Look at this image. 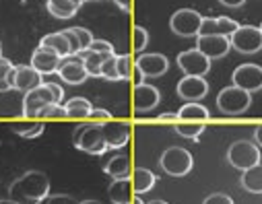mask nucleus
<instances>
[{
	"instance_id": "nucleus-40",
	"label": "nucleus",
	"mask_w": 262,
	"mask_h": 204,
	"mask_svg": "<svg viewBox=\"0 0 262 204\" xmlns=\"http://www.w3.org/2000/svg\"><path fill=\"white\" fill-rule=\"evenodd\" d=\"M203 204H235V202H233V198H231V196L217 192V194H211L209 198H205V202H203Z\"/></svg>"
},
{
	"instance_id": "nucleus-26",
	"label": "nucleus",
	"mask_w": 262,
	"mask_h": 204,
	"mask_svg": "<svg viewBox=\"0 0 262 204\" xmlns=\"http://www.w3.org/2000/svg\"><path fill=\"white\" fill-rule=\"evenodd\" d=\"M64 109H67V118H71V120H87L93 105L85 97H73L64 103Z\"/></svg>"
},
{
	"instance_id": "nucleus-1",
	"label": "nucleus",
	"mask_w": 262,
	"mask_h": 204,
	"mask_svg": "<svg viewBox=\"0 0 262 204\" xmlns=\"http://www.w3.org/2000/svg\"><path fill=\"white\" fill-rule=\"evenodd\" d=\"M50 177L43 171H25L9 186V198L15 204H39L50 194Z\"/></svg>"
},
{
	"instance_id": "nucleus-37",
	"label": "nucleus",
	"mask_w": 262,
	"mask_h": 204,
	"mask_svg": "<svg viewBox=\"0 0 262 204\" xmlns=\"http://www.w3.org/2000/svg\"><path fill=\"white\" fill-rule=\"evenodd\" d=\"M39 204H81V202L69 194H48Z\"/></svg>"
},
{
	"instance_id": "nucleus-34",
	"label": "nucleus",
	"mask_w": 262,
	"mask_h": 204,
	"mask_svg": "<svg viewBox=\"0 0 262 204\" xmlns=\"http://www.w3.org/2000/svg\"><path fill=\"white\" fill-rule=\"evenodd\" d=\"M101 79H107V81H120L118 77V68H116V54L107 56L103 66H101Z\"/></svg>"
},
{
	"instance_id": "nucleus-48",
	"label": "nucleus",
	"mask_w": 262,
	"mask_h": 204,
	"mask_svg": "<svg viewBox=\"0 0 262 204\" xmlns=\"http://www.w3.org/2000/svg\"><path fill=\"white\" fill-rule=\"evenodd\" d=\"M0 204H15L11 198H7V200H0Z\"/></svg>"
},
{
	"instance_id": "nucleus-51",
	"label": "nucleus",
	"mask_w": 262,
	"mask_h": 204,
	"mask_svg": "<svg viewBox=\"0 0 262 204\" xmlns=\"http://www.w3.org/2000/svg\"><path fill=\"white\" fill-rule=\"evenodd\" d=\"M260 31H262V23H260Z\"/></svg>"
},
{
	"instance_id": "nucleus-21",
	"label": "nucleus",
	"mask_w": 262,
	"mask_h": 204,
	"mask_svg": "<svg viewBox=\"0 0 262 204\" xmlns=\"http://www.w3.org/2000/svg\"><path fill=\"white\" fill-rule=\"evenodd\" d=\"M178 120L180 122H203V124H207L211 120V114L199 101H188L178 109Z\"/></svg>"
},
{
	"instance_id": "nucleus-13",
	"label": "nucleus",
	"mask_w": 262,
	"mask_h": 204,
	"mask_svg": "<svg viewBox=\"0 0 262 204\" xmlns=\"http://www.w3.org/2000/svg\"><path fill=\"white\" fill-rule=\"evenodd\" d=\"M103 139L107 143V149H122L130 141V126L120 120H107L101 124Z\"/></svg>"
},
{
	"instance_id": "nucleus-47",
	"label": "nucleus",
	"mask_w": 262,
	"mask_h": 204,
	"mask_svg": "<svg viewBox=\"0 0 262 204\" xmlns=\"http://www.w3.org/2000/svg\"><path fill=\"white\" fill-rule=\"evenodd\" d=\"M149 204H167V202H165V200H151Z\"/></svg>"
},
{
	"instance_id": "nucleus-42",
	"label": "nucleus",
	"mask_w": 262,
	"mask_h": 204,
	"mask_svg": "<svg viewBox=\"0 0 262 204\" xmlns=\"http://www.w3.org/2000/svg\"><path fill=\"white\" fill-rule=\"evenodd\" d=\"M219 3L223 7H229V9H239V7H244L246 0H219Z\"/></svg>"
},
{
	"instance_id": "nucleus-35",
	"label": "nucleus",
	"mask_w": 262,
	"mask_h": 204,
	"mask_svg": "<svg viewBox=\"0 0 262 204\" xmlns=\"http://www.w3.org/2000/svg\"><path fill=\"white\" fill-rule=\"evenodd\" d=\"M71 31L77 35L79 46H81V52H83V50H89L91 41L95 39V37H93V33H91L89 29H85V27H71Z\"/></svg>"
},
{
	"instance_id": "nucleus-3",
	"label": "nucleus",
	"mask_w": 262,
	"mask_h": 204,
	"mask_svg": "<svg viewBox=\"0 0 262 204\" xmlns=\"http://www.w3.org/2000/svg\"><path fill=\"white\" fill-rule=\"evenodd\" d=\"M159 165L161 169L167 173V175H173V177H184L192 171V165H194V159L192 155L182 149V147H169L161 153L159 157Z\"/></svg>"
},
{
	"instance_id": "nucleus-53",
	"label": "nucleus",
	"mask_w": 262,
	"mask_h": 204,
	"mask_svg": "<svg viewBox=\"0 0 262 204\" xmlns=\"http://www.w3.org/2000/svg\"><path fill=\"white\" fill-rule=\"evenodd\" d=\"M0 52H3V50H0Z\"/></svg>"
},
{
	"instance_id": "nucleus-6",
	"label": "nucleus",
	"mask_w": 262,
	"mask_h": 204,
	"mask_svg": "<svg viewBox=\"0 0 262 204\" xmlns=\"http://www.w3.org/2000/svg\"><path fill=\"white\" fill-rule=\"evenodd\" d=\"M201 23H203V15L192 9H180L169 19L171 31L180 37H199Z\"/></svg>"
},
{
	"instance_id": "nucleus-11",
	"label": "nucleus",
	"mask_w": 262,
	"mask_h": 204,
	"mask_svg": "<svg viewBox=\"0 0 262 204\" xmlns=\"http://www.w3.org/2000/svg\"><path fill=\"white\" fill-rule=\"evenodd\" d=\"M56 73H58V77L64 83H69V85H83L89 79L85 62L79 56H67V58H62Z\"/></svg>"
},
{
	"instance_id": "nucleus-14",
	"label": "nucleus",
	"mask_w": 262,
	"mask_h": 204,
	"mask_svg": "<svg viewBox=\"0 0 262 204\" xmlns=\"http://www.w3.org/2000/svg\"><path fill=\"white\" fill-rule=\"evenodd\" d=\"M135 66L145 75V79H157L163 77L169 68V60L163 54H141L135 62Z\"/></svg>"
},
{
	"instance_id": "nucleus-10",
	"label": "nucleus",
	"mask_w": 262,
	"mask_h": 204,
	"mask_svg": "<svg viewBox=\"0 0 262 204\" xmlns=\"http://www.w3.org/2000/svg\"><path fill=\"white\" fill-rule=\"evenodd\" d=\"M50 103H56V101H54L52 91H50L48 85L43 83V85H39V87H35V89H31V91L25 93V97H23V116H25L27 120H33V118H37L39 111H41L46 105H50Z\"/></svg>"
},
{
	"instance_id": "nucleus-24",
	"label": "nucleus",
	"mask_w": 262,
	"mask_h": 204,
	"mask_svg": "<svg viewBox=\"0 0 262 204\" xmlns=\"http://www.w3.org/2000/svg\"><path fill=\"white\" fill-rule=\"evenodd\" d=\"M79 7L81 5H77L75 0H48L46 3V9L56 19H73L77 15Z\"/></svg>"
},
{
	"instance_id": "nucleus-2",
	"label": "nucleus",
	"mask_w": 262,
	"mask_h": 204,
	"mask_svg": "<svg viewBox=\"0 0 262 204\" xmlns=\"http://www.w3.org/2000/svg\"><path fill=\"white\" fill-rule=\"evenodd\" d=\"M73 145L87 155H103L107 151V143L103 139L101 124L83 122L73 130Z\"/></svg>"
},
{
	"instance_id": "nucleus-31",
	"label": "nucleus",
	"mask_w": 262,
	"mask_h": 204,
	"mask_svg": "<svg viewBox=\"0 0 262 204\" xmlns=\"http://www.w3.org/2000/svg\"><path fill=\"white\" fill-rule=\"evenodd\" d=\"M13 62L0 56V93L13 89Z\"/></svg>"
},
{
	"instance_id": "nucleus-25",
	"label": "nucleus",
	"mask_w": 262,
	"mask_h": 204,
	"mask_svg": "<svg viewBox=\"0 0 262 204\" xmlns=\"http://www.w3.org/2000/svg\"><path fill=\"white\" fill-rule=\"evenodd\" d=\"M130 182H133V190H135L137 194H145V192H149V190L155 188L157 175H155L151 169L137 167L135 173H133V179H130Z\"/></svg>"
},
{
	"instance_id": "nucleus-44",
	"label": "nucleus",
	"mask_w": 262,
	"mask_h": 204,
	"mask_svg": "<svg viewBox=\"0 0 262 204\" xmlns=\"http://www.w3.org/2000/svg\"><path fill=\"white\" fill-rule=\"evenodd\" d=\"M254 139H256V145L262 149V124L256 126V130H254Z\"/></svg>"
},
{
	"instance_id": "nucleus-39",
	"label": "nucleus",
	"mask_w": 262,
	"mask_h": 204,
	"mask_svg": "<svg viewBox=\"0 0 262 204\" xmlns=\"http://www.w3.org/2000/svg\"><path fill=\"white\" fill-rule=\"evenodd\" d=\"M87 120H89V122H97V124H103V122L112 120V114H110L107 109H99V107H93Z\"/></svg>"
},
{
	"instance_id": "nucleus-27",
	"label": "nucleus",
	"mask_w": 262,
	"mask_h": 204,
	"mask_svg": "<svg viewBox=\"0 0 262 204\" xmlns=\"http://www.w3.org/2000/svg\"><path fill=\"white\" fill-rule=\"evenodd\" d=\"M242 188L252 194H262V163L242 171Z\"/></svg>"
},
{
	"instance_id": "nucleus-8",
	"label": "nucleus",
	"mask_w": 262,
	"mask_h": 204,
	"mask_svg": "<svg viewBox=\"0 0 262 204\" xmlns=\"http://www.w3.org/2000/svg\"><path fill=\"white\" fill-rule=\"evenodd\" d=\"M211 62L201 50H186L178 56V66L180 71L188 77H205L211 71Z\"/></svg>"
},
{
	"instance_id": "nucleus-16",
	"label": "nucleus",
	"mask_w": 262,
	"mask_h": 204,
	"mask_svg": "<svg viewBox=\"0 0 262 204\" xmlns=\"http://www.w3.org/2000/svg\"><path fill=\"white\" fill-rule=\"evenodd\" d=\"M39 85H43V79L31 64L29 66L27 64H19V66L13 68V89L27 93V91H31V89H35Z\"/></svg>"
},
{
	"instance_id": "nucleus-4",
	"label": "nucleus",
	"mask_w": 262,
	"mask_h": 204,
	"mask_svg": "<svg viewBox=\"0 0 262 204\" xmlns=\"http://www.w3.org/2000/svg\"><path fill=\"white\" fill-rule=\"evenodd\" d=\"M252 103V93L231 85V87H225L221 89V93L217 95V107L219 111L227 114V116H237V114H244Z\"/></svg>"
},
{
	"instance_id": "nucleus-28",
	"label": "nucleus",
	"mask_w": 262,
	"mask_h": 204,
	"mask_svg": "<svg viewBox=\"0 0 262 204\" xmlns=\"http://www.w3.org/2000/svg\"><path fill=\"white\" fill-rule=\"evenodd\" d=\"M11 128L21 139H37L43 132V122L41 120H23V122H13Z\"/></svg>"
},
{
	"instance_id": "nucleus-41",
	"label": "nucleus",
	"mask_w": 262,
	"mask_h": 204,
	"mask_svg": "<svg viewBox=\"0 0 262 204\" xmlns=\"http://www.w3.org/2000/svg\"><path fill=\"white\" fill-rule=\"evenodd\" d=\"M46 85H48V89L52 91L54 101H56V103H62V99H64V91H62V87L56 85V83H46Z\"/></svg>"
},
{
	"instance_id": "nucleus-19",
	"label": "nucleus",
	"mask_w": 262,
	"mask_h": 204,
	"mask_svg": "<svg viewBox=\"0 0 262 204\" xmlns=\"http://www.w3.org/2000/svg\"><path fill=\"white\" fill-rule=\"evenodd\" d=\"M237 27H239V23L229 19V17H217V19H211V17L205 19L203 17L199 35H225V37H231V33H235Z\"/></svg>"
},
{
	"instance_id": "nucleus-46",
	"label": "nucleus",
	"mask_w": 262,
	"mask_h": 204,
	"mask_svg": "<svg viewBox=\"0 0 262 204\" xmlns=\"http://www.w3.org/2000/svg\"><path fill=\"white\" fill-rule=\"evenodd\" d=\"M133 204H145V202H143L141 198H137V196H135V198H133Z\"/></svg>"
},
{
	"instance_id": "nucleus-49",
	"label": "nucleus",
	"mask_w": 262,
	"mask_h": 204,
	"mask_svg": "<svg viewBox=\"0 0 262 204\" xmlns=\"http://www.w3.org/2000/svg\"><path fill=\"white\" fill-rule=\"evenodd\" d=\"M81 204H99V202H95V200H85V202H81Z\"/></svg>"
},
{
	"instance_id": "nucleus-17",
	"label": "nucleus",
	"mask_w": 262,
	"mask_h": 204,
	"mask_svg": "<svg viewBox=\"0 0 262 204\" xmlns=\"http://www.w3.org/2000/svg\"><path fill=\"white\" fill-rule=\"evenodd\" d=\"M133 101H135V109L137 111H151L159 105L161 101V95L159 91L149 85V83H141V85H135V91H133Z\"/></svg>"
},
{
	"instance_id": "nucleus-22",
	"label": "nucleus",
	"mask_w": 262,
	"mask_h": 204,
	"mask_svg": "<svg viewBox=\"0 0 262 204\" xmlns=\"http://www.w3.org/2000/svg\"><path fill=\"white\" fill-rule=\"evenodd\" d=\"M103 171H105L112 179H126V177H130V159H128V155L116 153V155L103 165Z\"/></svg>"
},
{
	"instance_id": "nucleus-32",
	"label": "nucleus",
	"mask_w": 262,
	"mask_h": 204,
	"mask_svg": "<svg viewBox=\"0 0 262 204\" xmlns=\"http://www.w3.org/2000/svg\"><path fill=\"white\" fill-rule=\"evenodd\" d=\"M116 68H118L120 81H130V77H133V68H135L130 54H120V56H116Z\"/></svg>"
},
{
	"instance_id": "nucleus-50",
	"label": "nucleus",
	"mask_w": 262,
	"mask_h": 204,
	"mask_svg": "<svg viewBox=\"0 0 262 204\" xmlns=\"http://www.w3.org/2000/svg\"><path fill=\"white\" fill-rule=\"evenodd\" d=\"M83 3H93V0H81V5H83Z\"/></svg>"
},
{
	"instance_id": "nucleus-23",
	"label": "nucleus",
	"mask_w": 262,
	"mask_h": 204,
	"mask_svg": "<svg viewBox=\"0 0 262 204\" xmlns=\"http://www.w3.org/2000/svg\"><path fill=\"white\" fill-rule=\"evenodd\" d=\"M39 46L54 50L60 58L71 56V43H69L67 35H64V29L62 31H56V33H50V35H43L41 41H39Z\"/></svg>"
},
{
	"instance_id": "nucleus-29",
	"label": "nucleus",
	"mask_w": 262,
	"mask_h": 204,
	"mask_svg": "<svg viewBox=\"0 0 262 204\" xmlns=\"http://www.w3.org/2000/svg\"><path fill=\"white\" fill-rule=\"evenodd\" d=\"M83 62H85V68H87V73L89 77H101V66L107 58V54H97V52H91V50H83L77 54ZM112 56V54H110Z\"/></svg>"
},
{
	"instance_id": "nucleus-45",
	"label": "nucleus",
	"mask_w": 262,
	"mask_h": 204,
	"mask_svg": "<svg viewBox=\"0 0 262 204\" xmlns=\"http://www.w3.org/2000/svg\"><path fill=\"white\" fill-rule=\"evenodd\" d=\"M114 3H116L124 13H130V0H114Z\"/></svg>"
},
{
	"instance_id": "nucleus-9",
	"label": "nucleus",
	"mask_w": 262,
	"mask_h": 204,
	"mask_svg": "<svg viewBox=\"0 0 262 204\" xmlns=\"http://www.w3.org/2000/svg\"><path fill=\"white\" fill-rule=\"evenodd\" d=\"M233 85L248 91V93H256L262 89V66L258 64H239L235 71H233V77H231Z\"/></svg>"
},
{
	"instance_id": "nucleus-33",
	"label": "nucleus",
	"mask_w": 262,
	"mask_h": 204,
	"mask_svg": "<svg viewBox=\"0 0 262 204\" xmlns=\"http://www.w3.org/2000/svg\"><path fill=\"white\" fill-rule=\"evenodd\" d=\"M39 118L43 120H67V109L62 103H50L39 111Z\"/></svg>"
},
{
	"instance_id": "nucleus-12",
	"label": "nucleus",
	"mask_w": 262,
	"mask_h": 204,
	"mask_svg": "<svg viewBox=\"0 0 262 204\" xmlns=\"http://www.w3.org/2000/svg\"><path fill=\"white\" fill-rule=\"evenodd\" d=\"M196 50H201L209 60H219L229 54L231 41L225 35H199L196 37Z\"/></svg>"
},
{
	"instance_id": "nucleus-15",
	"label": "nucleus",
	"mask_w": 262,
	"mask_h": 204,
	"mask_svg": "<svg viewBox=\"0 0 262 204\" xmlns=\"http://www.w3.org/2000/svg\"><path fill=\"white\" fill-rule=\"evenodd\" d=\"M209 93V83L205 77H188L184 75L178 83V95L186 101H199Z\"/></svg>"
},
{
	"instance_id": "nucleus-5",
	"label": "nucleus",
	"mask_w": 262,
	"mask_h": 204,
	"mask_svg": "<svg viewBox=\"0 0 262 204\" xmlns=\"http://www.w3.org/2000/svg\"><path fill=\"white\" fill-rule=\"evenodd\" d=\"M227 161L239 171H246L260 163V149L250 141H235L227 149Z\"/></svg>"
},
{
	"instance_id": "nucleus-20",
	"label": "nucleus",
	"mask_w": 262,
	"mask_h": 204,
	"mask_svg": "<svg viewBox=\"0 0 262 204\" xmlns=\"http://www.w3.org/2000/svg\"><path fill=\"white\" fill-rule=\"evenodd\" d=\"M107 196L114 204H133V182L126 179H114L107 188Z\"/></svg>"
},
{
	"instance_id": "nucleus-7",
	"label": "nucleus",
	"mask_w": 262,
	"mask_h": 204,
	"mask_svg": "<svg viewBox=\"0 0 262 204\" xmlns=\"http://www.w3.org/2000/svg\"><path fill=\"white\" fill-rule=\"evenodd\" d=\"M229 41L231 48L239 54H256L258 50H262V31L254 25H239L235 33H231Z\"/></svg>"
},
{
	"instance_id": "nucleus-43",
	"label": "nucleus",
	"mask_w": 262,
	"mask_h": 204,
	"mask_svg": "<svg viewBox=\"0 0 262 204\" xmlns=\"http://www.w3.org/2000/svg\"><path fill=\"white\" fill-rule=\"evenodd\" d=\"M157 120H159V122H163V124H169V122H171V124H176V122H180V120H178V114H161Z\"/></svg>"
},
{
	"instance_id": "nucleus-52",
	"label": "nucleus",
	"mask_w": 262,
	"mask_h": 204,
	"mask_svg": "<svg viewBox=\"0 0 262 204\" xmlns=\"http://www.w3.org/2000/svg\"><path fill=\"white\" fill-rule=\"evenodd\" d=\"M0 50H3V43H0Z\"/></svg>"
},
{
	"instance_id": "nucleus-18",
	"label": "nucleus",
	"mask_w": 262,
	"mask_h": 204,
	"mask_svg": "<svg viewBox=\"0 0 262 204\" xmlns=\"http://www.w3.org/2000/svg\"><path fill=\"white\" fill-rule=\"evenodd\" d=\"M60 56L54 52V50H50V48H43V46H39L33 54H31V66L35 68V71L43 77V75H54L56 71H58V66H60Z\"/></svg>"
},
{
	"instance_id": "nucleus-30",
	"label": "nucleus",
	"mask_w": 262,
	"mask_h": 204,
	"mask_svg": "<svg viewBox=\"0 0 262 204\" xmlns=\"http://www.w3.org/2000/svg\"><path fill=\"white\" fill-rule=\"evenodd\" d=\"M173 130L190 141H199V136L205 132V124L203 122H176Z\"/></svg>"
},
{
	"instance_id": "nucleus-36",
	"label": "nucleus",
	"mask_w": 262,
	"mask_h": 204,
	"mask_svg": "<svg viewBox=\"0 0 262 204\" xmlns=\"http://www.w3.org/2000/svg\"><path fill=\"white\" fill-rule=\"evenodd\" d=\"M133 33H135V52H143L149 46V31L145 27L137 25L133 29Z\"/></svg>"
},
{
	"instance_id": "nucleus-38",
	"label": "nucleus",
	"mask_w": 262,
	"mask_h": 204,
	"mask_svg": "<svg viewBox=\"0 0 262 204\" xmlns=\"http://www.w3.org/2000/svg\"><path fill=\"white\" fill-rule=\"evenodd\" d=\"M89 50L91 52H97V54H114V46L110 43V41H105V39H93L91 41V46H89Z\"/></svg>"
}]
</instances>
